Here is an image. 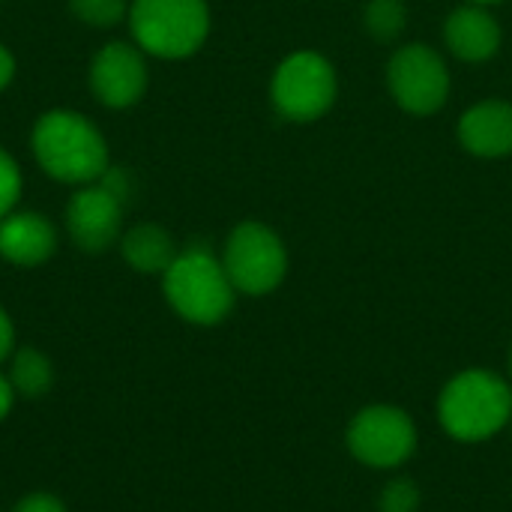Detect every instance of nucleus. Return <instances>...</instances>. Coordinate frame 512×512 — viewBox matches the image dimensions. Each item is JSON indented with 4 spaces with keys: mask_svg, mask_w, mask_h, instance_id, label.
I'll list each match as a JSON object with an SVG mask.
<instances>
[{
    "mask_svg": "<svg viewBox=\"0 0 512 512\" xmlns=\"http://www.w3.org/2000/svg\"><path fill=\"white\" fill-rule=\"evenodd\" d=\"M273 105L285 120L309 123L330 111L336 99V72L315 51H297L273 75Z\"/></svg>",
    "mask_w": 512,
    "mask_h": 512,
    "instance_id": "423d86ee",
    "label": "nucleus"
},
{
    "mask_svg": "<svg viewBox=\"0 0 512 512\" xmlns=\"http://www.w3.org/2000/svg\"><path fill=\"white\" fill-rule=\"evenodd\" d=\"M21 198V168L18 162L0 147V219H6Z\"/></svg>",
    "mask_w": 512,
    "mask_h": 512,
    "instance_id": "a211bd4d",
    "label": "nucleus"
},
{
    "mask_svg": "<svg viewBox=\"0 0 512 512\" xmlns=\"http://www.w3.org/2000/svg\"><path fill=\"white\" fill-rule=\"evenodd\" d=\"M165 297L174 312L192 324H219L234 306V285L225 264L207 246L177 252L165 270Z\"/></svg>",
    "mask_w": 512,
    "mask_h": 512,
    "instance_id": "f03ea898",
    "label": "nucleus"
},
{
    "mask_svg": "<svg viewBox=\"0 0 512 512\" xmlns=\"http://www.w3.org/2000/svg\"><path fill=\"white\" fill-rule=\"evenodd\" d=\"M126 18L135 45L165 60L195 54L210 33L207 0H132Z\"/></svg>",
    "mask_w": 512,
    "mask_h": 512,
    "instance_id": "7ed1b4c3",
    "label": "nucleus"
},
{
    "mask_svg": "<svg viewBox=\"0 0 512 512\" xmlns=\"http://www.w3.org/2000/svg\"><path fill=\"white\" fill-rule=\"evenodd\" d=\"M30 144L39 168L60 183H93L111 168L102 132L78 111L57 108L42 114Z\"/></svg>",
    "mask_w": 512,
    "mask_h": 512,
    "instance_id": "f257e3e1",
    "label": "nucleus"
},
{
    "mask_svg": "<svg viewBox=\"0 0 512 512\" xmlns=\"http://www.w3.org/2000/svg\"><path fill=\"white\" fill-rule=\"evenodd\" d=\"M471 3H477V6H489V3H501V0H471Z\"/></svg>",
    "mask_w": 512,
    "mask_h": 512,
    "instance_id": "b1692460",
    "label": "nucleus"
},
{
    "mask_svg": "<svg viewBox=\"0 0 512 512\" xmlns=\"http://www.w3.org/2000/svg\"><path fill=\"white\" fill-rule=\"evenodd\" d=\"M405 21H408V9L402 0H372L366 6V30L381 42L396 39L405 30Z\"/></svg>",
    "mask_w": 512,
    "mask_h": 512,
    "instance_id": "dca6fc26",
    "label": "nucleus"
},
{
    "mask_svg": "<svg viewBox=\"0 0 512 512\" xmlns=\"http://www.w3.org/2000/svg\"><path fill=\"white\" fill-rule=\"evenodd\" d=\"M57 249L54 225L39 213H9L0 219V255L18 267H36Z\"/></svg>",
    "mask_w": 512,
    "mask_h": 512,
    "instance_id": "f8f14e48",
    "label": "nucleus"
},
{
    "mask_svg": "<svg viewBox=\"0 0 512 512\" xmlns=\"http://www.w3.org/2000/svg\"><path fill=\"white\" fill-rule=\"evenodd\" d=\"M69 9L90 27H114L123 15H129L126 0H69Z\"/></svg>",
    "mask_w": 512,
    "mask_h": 512,
    "instance_id": "f3484780",
    "label": "nucleus"
},
{
    "mask_svg": "<svg viewBox=\"0 0 512 512\" xmlns=\"http://www.w3.org/2000/svg\"><path fill=\"white\" fill-rule=\"evenodd\" d=\"M512 420V387L483 369L462 372L441 396V423L459 441H483Z\"/></svg>",
    "mask_w": 512,
    "mask_h": 512,
    "instance_id": "20e7f679",
    "label": "nucleus"
},
{
    "mask_svg": "<svg viewBox=\"0 0 512 512\" xmlns=\"http://www.w3.org/2000/svg\"><path fill=\"white\" fill-rule=\"evenodd\" d=\"M447 45L456 57L468 63H483L498 54L501 48V27L498 21L477 3L459 6L444 27Z\"/></svg>",
    "mask_w": 512,
    "mask_h": 512,
    "instance_id": "ddd939ff",
    "label": "nucleus"
},
{
    "mask_svg": "<svg viewBox=\"0 0 512 512\" xmlns=\"http://www.w3.org/2000/svg\"><path fill=\"white\" fill-rule=\"evenodd\" d=\"M12 345H15V330H12L9 315L0 309V363L12 354Z\"/></svg>",
    "mask_w": 512,
    "mask_h": 512,
    "instance_id": "412c9836",
    "label": "nucleus"
},
{
    "mask_svg": "<svg viewBox=\"0 0 512 512\" xmlns=\"http://www.w3.org/2000/svg\"><path fill=\"white\" fill-rule=\"evenodd\" d=\"M414 444H417V432L411 417L387 405L360 411L348 429L351 453L372 468L402 465L414 453Z\"/></svg>",
    "mask_w": 512,
    "mask_h": 512,
    "instance_id": "6e6552de",
    "label": "nucleus"
},
{
    "mask_svg": "<svg viewBox=\"0 0 512 512\" xmlns=\"http://www.w3.org/2000/svg\"><path fill=\"white\" fill-rule=\"evenodd\" d=\"M12 402H15V387H12L9 378L0 375V420L12 411Z\"/></svg>",
    "mask_w": 512,
    "mask_h": 512,
    "instance_id": "5701e85b",
    "label": "nucleus"
},
{
    "mask_svg": "<svg viewBox=\"0 0 512 512\" xmlns=\"http://www.w3.org/2000/svg\"><path fill=\"white\" fill-rule=\"evenodd\" d=\"M222 264L234 291L261 297L285 279L288 255L276 231L261 222H243L231 231Z\"/></svg>",
    "mask_w": 512,
    "mask_h": 512,
    "instance_id": "39448f33",
    "label": "nucleus"
},
{
    "mask_svg": "<svg viewBox=\"0 0 512 512\" xmlns=\"http://www.w3.org/2000/svg\"><path fill=\"white\" fill-rule=\"evenodd\" d=\"M9 381H12L15 393H21L27 399H36V396L48 393V387L54 381V372H51V363H48L45 354H39L36 348H21L12 357Z\"/></svg>",
    "mask_w": 512,
    "mask_h": 512,
    "instance_id": "2eb2a0df",
    "label": "nucleus"
},
{
    "mask_svg": "<svg viewBox=\"0 0 512 512\" xmlns=\"http://www.w3.org/2000/svg\"><path fill=\"white\" fill-rule=\"evenodd\" d=\"M420 504V492L411 480H393L384 489L381 498V512H414V507Z\"/></svg>",
    "mask_w": 512,
    "mask_h": 512,
    "instance_id": "6ab92c4d",
    "label": "nucleus"
},
{
    "mask_svg": "<svg viewBox=\"0 0 512 512\" xmlns=\"http://www.w3.org/2000/svg\"><path fill=\"white\" fill-rule=\"evenodd\" d=\"M393 99L411 114H435L450 93V72L441 54L423 42L405 45L387 66Z\"/></svg>",
    "mask_w": 512,
    "mask_h": 512,
    "instance_id": "0eeeda50",
    "label": "nucleus"
},
{
    "mask_svg": "<svg viewBox=\"0 0 512 512\" xmlns=\"http://www.w3.org/2000/svg\"><path fill=\"white\" fill-rule=\"evenodd\" d=\"M12 75H15V57L9 54V48H6V45H0V93L9 87Z\"/></svg>",
    "mask_w": 512,
    "mask_h": 512,
    "instance_id": "4be33fe9",
    "label": "nucleus"
},
{
    "mask_svg": "<svg viewBox=\"0 0 512 512\" xmlns=\"http://www.w3.org/2000/svg\"><path fill=\"white\" fill-rule=\"evenodd\" d=\"M459 141L474 156H507L512 153V105L489 99L474 105L459 120Z\"/></svg>",
    "mask_w": 512,
    "mask_h": 512,
    "instance_id": "9b49d317",
    "label": "nucleus"
},
{
    "mask_svg": "<svg viewBox=\"0 0 512 512\" xmlns=\"http://www.w3.org/2000/svg\"><path fill=\"white\" fill-rule=\"evenodd\" d=\"M90 87L108 108H129L147 90V60L138 45L108 42L90 63Z\"/></svg>",
    "mask_w": 512,
    "mask_h": 512,
    "instance_id": "1a4fd4ad",
    "label": "nucleus"
},
{
    "mask_svg": "<svg viewBox=\"0 0 512 512\" xmlns=\"http://www.w3.org/2000/svg\"><path fill=\"white\" fill-rule=\"evenodd\" d=\"M12 512H66L63 510V504L54 498V495H48V492H36V495H27L18 507Z\"/></svg>",
    "mask_w": 512,
    "mask_h": 512,
    "instance_id": "aec40b11",
    "label": "nucleus"
},
{
    "mask_svg": "<svg viewBox=\"0 0 512 512\" xmlns=\"http://www.w3.org/2000/svg\"><path fill=\"white\" fill-rule=\"evenodd\" d=\"M120 249L126 264L138 273H165L177 258L171 234L159 225H135L132 231H126Z\"/></svg>",
    "mask_w": 512,
    "mask_h": 512,
    "instance_id": "4468645a",
    "label": "nucleus"
},
{
    "mask_svg": "<svg viewBox=\"0 0 512 512\" xmlns=\"http://www.w3.org/2000/svg\"><path fill=\"white\" fill-rule=\"evenodd\" d=\"M510 372H512V351H510Z\"/></svg>",
    "mask_w": 512,
    "mask_h": 512,
    "instance_id": "393cba45",
    "label": "nucleus"
},
{
    "mask_svg": "<svg viewBox=\"0 0 512 512\" xmlns=\"http://www.w3.org/2000/svg\"><path fill=\"white\" fill-rule=\"evenodd\" d=\"M123 225V201L108 186H84L66 204V228L84 252H105Z\"/></svg>",
    "mask_w": 512,
    "mask_h": 512,
    "instance_id": "9d476101",
    "label": "nucleus"
}]
</instances>
